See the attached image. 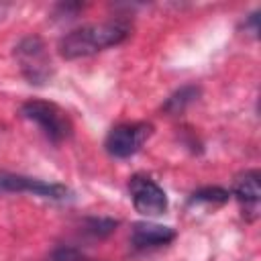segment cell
Instances as JSON below:
<instances>
[{
	"mask_svg": "<svg viewBox=\"0 0 261 261\" xmlns=\"http://www.w3.org/2000/svg\"><path fill=\"white\" fill-rule=\"evenodd\" d=\"M0 192H10V194L27 192V194L47 198V200H57V202L69 200L73 196V192L63 184H51V181L22 175V173H10V171H0Z\"/></svg>",
	"mask_w": 261,
	"mask_h": 261,
	"instance_id": "obj_5",
	"label": "cell"
},
{
	"mask_svg": "<svg viewBox=\"0 0 261 261\" xmlns=\"http://www.w3.org/2000/svg\"><path fill=\"white\" fill-rule=\"evenodd\" d=\"M261 175L257 169H249L245 173H241L237 179H234V186H232V194L237 196L239 202H243L245 206H251L255 208L259 204V198H261V184H259Z\"/></svg>",
	"mask_w": 261,
	"mask_h": 261,
	"instance_id": "obj_8",
	"label": "cell"
},
{
	"mask_svg": "<svg viewBox=\"0 0 261 261\" xmlns=\"http://www.w3.org/2000/svg\"><path fill=\"white\" fill-rule=\"evenodd\" d=\"M20 114L27 120L35 122L43 130V135L55 145L71 139V135H73V124H71L67 112L63 108H59L57 104H53V102L27 100L20 108Z\"/></svg>",
	"mask_w": 261,
	"mask_h": 261,
	"instance_id": "obj_2",
	"label": "cell"
},
{
	"mask_svg": "<svg viewBox=\"0 0 261 261\" xmlns=\"http://www.w3.org/2000/svg\"><path fill=\"white\" fill-rule=\"evenodd\" d=\"M133 206L143 216H159L167 210V196L163 188L145 173H135L128 181Z\"/></svg>",
	"mask_w": 261,
	"mask_h": 261,
	"instance_id": "obj_6",
	"label": "cell"
},
{
	"mask_svg": "<svg viewBox=\"0 0 261 261\" xmlns=\"http://www.w3.org/2000/svg\"><path fill=\"white\" fill-rule=\"evenodd\" d=\"M230 192L218 186H208V188H200L192 194L190 204H224L228 202Z\"/></svg>",
	"mask_w": 261,
	"mask_h": 261,
	"instance_id": "obj_10",
	"label": "cell"
},
{
	"mask_svg": "<svg viewBox=\"0 0 261 261\" xmlns=\"http://www.w3.org/2000/svg\"><path fill=\"white\" fill-rule=\"evenodd\" d=\"M153 135V124L151 122H122L110 128V133L106 135L104 147L108 151V155L116 157V159H124L135 155Z\"/></svg>",
	"mask_w": 261,
	"mask_h": 261,
	"instance_id": "obj_4",
	"label": "cell"
},
{
	"mask_svg": "<svg viewBox=\"0 0 261 261\" xmlns=\"http://www.w3.org/2000/svg\"><path fill=\"white\" fill-rule=\"evenodd\" d=\"M198 96H200V88L198 86H184V88H179L177 92H173L165 100L163 110L167 114H181L190 104H194L198 100Z\"/></svg>",
	"mask_w": 261,
	"mask_h": 261,
	"instance_id": "obj_9",
	"label": "cell"
},
{
	"mask_svg": "<svg viewBox=\"0 0 261 261\" xmlns=\"http://www.w3.org/2000/svg\"><path fill=\"white\" fill-rule=\"evenodd\" d=\"M116 220H112V218H88L86 220V232H90L92 237H98V239H104V237H108L110 232H114V228H116Z\"/></svg>",
	"mask_w": 261,
	"mask_h": 261,
	"instance_id": "obj_11",
	"label": "cell"
},
{
	"mask_svg": "<svg viewBox=\"0 0 261 261\" xmlns=\"http://www.w3.org/2000/svg\"><path fill=\"white\" fill-rule=\"evenodd\" d=\"M175 239V230L171 226H163L157 222H135L130 230V243L139 251L157 249Z\"/></svg>",
	"mask_w": 261,
	"mask_h": 261,
	"instance_id": "obj_7",
	"label": "cell"
},
{
	"mask_svg": "<svg viewBox=\"0 0 261 261\" xmlns=\"http://www.w3.org/2000/svg\"><path fill=\"white\" fill-rule=\"evenodd\" d=\"M14 57L18 63L20 73L29 84L43 86L53 75V63L47 53L45 43L39 37H24L14 47Z\"/></svg>",
	"mask_w": 261,
	"mask_h": 261,
	"instance_id": "obj_3",
	"label": "cell"
},
{
	"mask_svg": "<svg viewBox=\"0 0 261 261\" xmlns=\"http://www.w3.org/2000/svg\"><path fill=\"white\" fill-rule=\"evenodd\" d=\"M130 35V22L124 18H112L104 22H94L69 31L59 39V55L65 59H80L104 51L108 47L120 45Z\"/></svg>",
	"mask_w": 261,
	"mask_h": 261,
	"instance_id": "obj_1",
	"label": "cell"
},
{
	"mask_svg": "<svg viewBox=\"0 0 261 261\" xmlns=\"http://www.w3.org/2000/svg\"><path fill=\"white\" fill-rule=\"evenodd\" d=\"M47 261H94L75 247H57Z\"/></svg>",
	"mask_w": 261,
	"mask_h": 261,
	"instance_id": "obj_12",
	"label": "cell"
}]
</instances>
